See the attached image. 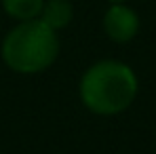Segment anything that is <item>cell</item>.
<instances>
[{"mask_svg":"<svg viewBox=\"0 0 156 154\" xmlns=\"http://www.w3.org/2000/svg\"><path fill=\"white\" fill-rule=\"evenodd\" d=\"M141 27L139 13L129 6L127 2H116L105 9L101 17V30L114 45H129L131 40L137 38Z\"/></svg>","mask_w":156,"mask_h":154,"instance_id":"3957f363","label":"cell"},{"mask_svg":"<svg viewBox=\"0 0 156 154\" xmlns=\"http://www.w3.org/2000/svg\"><path fill=\"white\" fill-rule=\"evenodd\" d=\"M108 4H116V2H129V0H105Z\"/></svg>","mask_w":156,"mask_h":154,"instance_id":"8992f818","label":"cell"},{"mask_svg":"<svg viewBox=\"0 0 156 154\" xmlns=\"http://www.w3.org/2000/svg\"><path fill=\"white\" fill-rule=\"evenodd\" d=\"M139 95V78L120 59H99L78 80V99L95 116H118L127 112Z\"/></svg>","mask_w":156,"mask_h":154,"instance_id":"6da1fadb","label":"cell"},{"mask_svg":"<svg viewBox=\"0 0 156 154\" xmlns=\"http://www.w3.org/2000/svg\"><path fill=\"white\" fill-rule=\"evenodd\" d=\"M59 51L61 42L57 32L44 26L40 19L17 21L0 42V57L4 66L21 76L47 72L57 61Z\"/></svg>","mask_w":156,"mask_h":154,"instance_id":"7a4b0ae2","label":"cell"},{"mask_svg":"<svg viewBox=\"0 0 156 154\" xmlns=\"http://www.w3.org/2000/svg\"><path fill=\"white\" fill-rule=\"evenodd\" d=\"M38 19L59 34L74 21V2L72 0H44Z\"/></svg>","mask_w":156,"mask_h":154,"instance_id":"277c9868","label":"cell"},{"mask_svg":"<svg viewBox=\"0 0 156 154\" xmlns=\"http://www.w3.org/2000/svg\"><path fill=\"white\" fill-rule=\"evenodd\" d=\"M0 4L6 17L15 21H30V19H38L44 0H0Z\"/></svg>","mask_w":156,"mask_h":154,"instance_id":"5b68a950","label":"cell"}]
</instances>
